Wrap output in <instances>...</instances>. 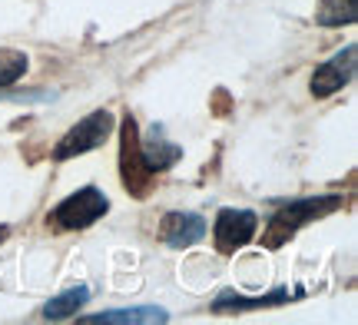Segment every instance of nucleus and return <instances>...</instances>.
I'll use <instances>...</instances> for the list:
<instances>
[{
	"mask_svg": "<svg viewBox=\"0 0 358 325\" xmlns=\"http://www.w3.org/2000/svg\"><path fill=\"white\" fill-rule=\"evenodd\" d=\"M7 233H10V229H7V226H0V243L7 239Z\"/></svg>",
	"mask_w": 358,
	"mask_h": 325,
	"instance_id": "14",
	"label": "nucleus"
},
{
	"mask_svg": "<svg viewBox=\"0 0 358 325\" xmlns=\"http://www.w3.org/2000/svg\"><path fill=\"white\" fill-rule=\"evenodd\" d=\"M342 206L338 196H319V199H299V203H289V206H279L272 212V219L266 222V233H262V243L268 249H279L282 243H289L302 226L329 216Z\"/></svg>",
	"mask_w": 358,
	"mask_h": 325,
	"instance_id": "1",
	"label": "nucleus"
},
{
	"mask_svg": "<svg viewBox=\"0 0 358 325\" xmlns=\"http://www.w3.org/2000/svg\"><path fill=\"white\" fill-rule=\"evenodd\" d=\"M355 60H358V47L355 43H348L345 50H338L332 60H325V64L312 73V83H308V90L315 100H325V96H332V93L345 90L352 77H355Z\"/></svg>",
	"mask_w": 358,
	"mask_h": 325,
	"instance_id": "6",
	"label": "nucleus"
},
{
	"mask_svg": "<svg viewBox=\"0 0 358 325\" xmlns=\"http://www.w3.org/2000/svg\"><path fill=\"white\" fill-rule=\"evenodd\" d=\"M140 153H143V163L150 166V173H163V169H169L182 157V150L176 143H169L159 127H153L150 136H140Z\"/></svg>",
	"mask_w": 358,
	"mask_h": 325,
	"instance_id": "9",
	"label": "nucleus"
},
{
	"mask_svg": "<svg viewBox=\"0 0 358 325\" xmlns=\"http://www.w3.org/2000/svg\"><path fill=\"white\" fill-rule=\"evenodd\" d=\"M289 289H275L272 296H252V299H245V296H236V292H226V296H219L216 299V312H243V309H259V305H279V302H289Z\"/></svg>",
	"mask_w": 358,
	"mask_h": 325,
	"instance_id": "12",
	"label": "nucleus"
},
{
	"mask_svg": "<svg viewBox=\"0 0 358 325\" xmlns=\"http://www.w3.org/2000/svg\"><path fill=\"white\" fill-rule=\"evenodd\" d=\"M159 236L169 249H189L196 243H203L206 219L196 212H166L159 222Z\"/></svg>",
	"mask_w": 358,
	"mask_h": 325,
	"instance_id": "7",
	"label": "nucleus"
},
{
	"mask_svg": "<svg viewBox=\"0 0 358 325\" xmlns=\"http://www.w3.org/2000/svg\"><path fill=\"white\" fill-rule=\"evenodd\" d=\"M120 176H123V186H127L133 196H146L150 193V182H153L156 173H150V166L143 163L140 153V130H136V120L123 117L120 123Z\"/></svg>",
	"mask_w": 358,
	"mask_h": 325,
	"instance_id": "4",
	"label": "nucleus"
},
{
	"mask_svg": "<svg viewBox=\"0 0 358 325\" xmlns=\"http://www.w3.org/2000/svg\"><path fill=\"white\" fill-rule=\"evenodd\" d=\"M259 233V216L252 209H219L213 222V243L222 256H236L243 246H249Z\"/></svg>",
	"mask_w": 358,
	"mask_h": 325,
	"instance_id": "5",
	"label": "nucleus"
},
{
	"mask_svg": "<svg viewBox=\"0 0 358 325\" xmlns=\"http://www.w3.org/2000/svg\"><path fill=\"white\" fill-rule=\"evenodd\" d=\"M80 325H163L169 322V312L156 309V305H143V309H110V312L96 315H80Z\"/></svg>",
	"mask_w": 358,
	"mask_h": 325,
	"instance_id": "8",
	"label": "nucleus"
},
{
	"mask_svg": "<svg viewBox=\"0 0 358 325\" xmlns=\"http://www.w3.org/2000/svg\"><path fill=\"white\" fill-rule=\"evenodd\" d=\"M358 20V0H319L315 24L319 27H352Z\"/></svg>",
	"mask_w": 358,
	"mask_h": 325,
	"instance_id": "11",
	"label": "nucleus"
},
{
	"mask_svg": "<svg viewBox=\"0 0 358 325\" xmlns=\"http://www.w3.org/2000/svg\"><path fill=\"white\" fill-rule=\"evenodd\" d=\"M27 66H30L27 53L0 50V90H3V87H10V83H17V80L27 73Z\"/></svg>",
	"mask_w": 358,
	"mask_h": 325,
	"instance_id": "13",
	"label": "nucleus"
},
{
	"mask_svg": "<svg viewBox=\"0 0 358 325\" xmlns=\"http://www.w3.org/2000/svg\"><path fill=\"white\" fill-rule=\"evenodd\" d=\"M113 113L110 110H93L83 120H77L70 130L60 136V143L53 146V159L57 163H66V159H77L90 150L103 146L110 136H113Z\"/></svg>",
	"mask_w": 358,
	"mask_h": 325,
	"instance_id": "2",
	"label": "nucleus"
},
{
	"mask_svg": "<svg viewBox=\"0 0 358 325\" xmlns=\"http://www.w3.org/2000/svg\"><path fill=\"white\" fill-rule=\"evenodd\" d=\"M87 302H90V289L87 286H73V289L60 292L57 299H50L47 305H43V319H47V322H64V319H73Z\"/></svg>",
	"mask_w": 358,
	"mask_h": 325,
	"instance_id": "10",
	"label": "nucleus"
},
{
	"mask_svg": "<svg viewBox=\"0 0 358 325\" xmlns=\"http://www.w3.org/2000/svg\"><path fill=\"white\" fill-rule=\"evenodd\" d=\"M106 209H110V199L96 186H83V189L66 196L64 203L47 216V222L57 226V229H66V233H77V229L93 226L100 216H106Z\"/></svg>",
	"mask_w": 358,
	"mask_h": 325,
	"instance_id": "3",
	"label": "nucleus"
}]
</instances>
